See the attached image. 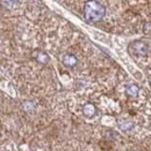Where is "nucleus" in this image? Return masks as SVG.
Instances as JSON below:
<instances>
[{"label":"nucleus","mask_w":151,"mask_h":151,"mask_svg":"<svg viewBox=\"0 0 151 151\" xmlns=\"http://www.w3.org/2000/svg\"><path fill=\"white\" fill-rule=\"evenodd\" d=\"M106 15V7L98 0H87L84 4V18L90 23L99 22Z\"/></svg>","instance_id":"1"},{"label":"nucleus","mask_w":151,"mask_h":151,"mask_svg":"<svg viewBox=\"0 0 151 151\" xmlns=\"http://www.w3.org/2000/svg\"><path fill=\"white\" fill-rule=\"evenodd\" d=\"M129 51L132 55L138 57H144L148 55L149 52V44L145 41L142 40H136L132 41V43L129 44Z\"/></svg>","instance_id":"2"},{"label":"nucleus","mask_w":151,"mask_h":151,"mask_svg":"<svg viewBox=\"0 0 151 151\" xmlns=\"http://www.w3.org/2000/svg\"><path fill=\"white\" fill-rule=\"evenodd\" d=\"M62 63L65 68H69V69H72L75 68L76 65L78 64V58L76 57V55L73 54H70V52H66L62 56Z\"/></svg>","instance_id":"3"},{"label":"nucleus","mask_w":151,"mask_h":151,"mask_svg":"<svg viewBox=\"0 0 151 151\" xmlns=\"http://www.w3.org/2000/svg\"><path fill=\"white\" fill-rule=\"evenodd\" d=\"M96 113H98V109H96L94 104L87 102V104H85V105L83 106V114H84L87 119L94 117L95 115H96Z\"/></svg>","instance_id":"4"},{"label":"nucleus","mask_w":151,"mask_h":151,"mask_svg":"<svg viewBox=\"0 0 151 151\" xmlns=\"http://www.w3.org/2000/svg\"><path fill=\"white\" fill-rule=\"evenodd\" d=\"M33 57L37 60L40 64H43V65H45V64H48L50 62L49 55L45 51H42V50H35L33 52Z\"/></svg>","instance_id":"5"},{"label":"nucleus","mask_w":151,"mask_h":151,"mask_svg":"<svg viewBox=\"0 0 151 151\" xmlns=\"http://www.w3.org/2000/svg\"><path fill=\"white\" fill-rule=\"evenodd\" d=\"M139 92V87L136 84H128L126 87V94L130 98H136Z\"/></svg>","instance_id":"6"},{"label":"nucleus","mask_w":151,"mask_h":151,"mask_svg":"<svg viewBox=\"0 0 151 151\" xmlns=\"http://www.w3.org/2000/svg\"><path fill=\"white\" fill-rule=\"evenodd\" d=\"M119 128L123 132H132L135 128V123L132 121H129V120H124L122 122H119Z\"/></svg>","instance_id":"7"},{"label":"nucleus","mask_w":151,"mask_h":151,"mask_svg":"<svg viewBox=\"0 0 151 151\" xmlns=\"http://www.w3.org/2000/svg\"><path fill=\"white\" fill-rule=\"evenodd\" d=\"M22 108H23L24 112L30 113V112H33V111L35 109V104H34L33 101H24V102L22 104Z\"/></svg>","instance_id":"8"},{"label":"nucleus","mask_w":151,"mask_h":151,"mask_svg":"<svg viewBox=\"0 0 151 151\" xmlns=\"http://www.w3.org/2000/svg\"><path fill=\"white\" fill-rule=\"evenodd\" d=\"M147 34H150V23H147Z\"/></svg>","instance_id":"9"},{"label":"nucleus","mask_w":151,"mask_h":151,"mask_svg":"<svg viewBox=\"0 0 151 151\" xmlns=\"http://www.w3.org/2000/svg\"><path fill=\"white\" fill-rule=\"evenodd\" d=\"M11 1H12V2H15V4H17V2H19L20 0H11Z\"/></svg>","instance_id":"10"}]
</instances>
